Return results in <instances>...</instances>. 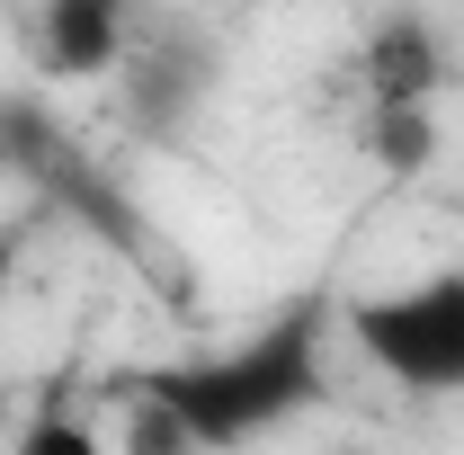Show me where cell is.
Masks as SVG:
<instances>
[{
	"label": "cell",
	"instance_id": "1",
	"mask_svg": "<svg viewBox=\"0 0 464 455\" xmlns=\"http://www.w3.org/2000/svg\"><path fill=\"white\" fill-rule=\"evenodd\" d=\"M322 331H331V304H295V313H277L259 340L215 348V357H170V366L134 375L125 393L179 411L188 438H197L206 455H232V447L286 429L295 411L322 402V384H331V375H322Z\"/></svg>",
	"mask_w": 464,
	"mask_h": 455
},
{
	"label": "cell",
	"instance_id": "2",
	"mask_svg": "<svg viewBox=\"0 0 464 455\" xmlns=\"http://www.w3.org/2000/svg\"><path fill=\"white\" fill-rule=\"evenodd\" d=\"M340 331L402 393H464V268H429L384 295H348Z\"/></svg>",
	"mask_w": 464,
	"mask_h": 455
},
{
	"label": "cell",
	"instance_id": "3",
	"mask_svg": "<svg viewBox=\"0 0 464 455\" xmlns=\"http://www.w3.org/2000/svg\"><path fill=\"white\" fill-rule=\"evenodd\" d=\"M36 63L54 81H108L116 63H125V0H45Z\"/></svg>",
	"mask_w": 464,
	"mask_h": 455
},
{
	"label": "cell",
	"instance_id": "4",
	"mask_svg": "<svg viewBox=\"0 0 464 455\" xmlns=\"http://www.w3.org/2000/svg\"><path fill=\"white\" fill-rule=\"evenodd\" d=\"M357 72H366V99H375V108H429L438 81H447V54H438V36H429L420 9H393V18L366 36Z\"/></svg>",
	"mask_w": 464,
	"mask_h": 455
},
{
	"label": "cell",
	"instance_id": "5",
	"mask_svg": "<svg viewBox=\"0 0 464 455\" xmlns=\"http://www.w3.org/2000/svg\"><path fill=\"white\" fill-rule=\"evenodd\" d=\"M366 161L393 179H420L429 161H438V125H429V108H375L366 116Z\"/></svg>",
	"mask_w": 464,
	"mask_h": 455
},
{
	"label": "cell",
	"instance_id": "6",
	"mask_svg": "<svg viewBox=\"0 0 464 455\" xmlns=\"http://www.w3.org/2000/svg\"><path fill=\"white\" fill-rule=\"evenodd\" d=\"M125 455H206V447L188 438V420H179V411L125 393Z\"/></svg>",
	"mask_w": 464,
	"mask_h": 455
},
{
	"label": "cell",
	"instance_id": "7",
	"mask_svg": "<svg viewBox=\"0 0 464 455\" xmlns=\"http://www.w3.org/2000/svg\"><path fill=\"white\" fill-rule=\"evenodd\" d=\"M18 455H116L81 411H36L27 420V438H18Z\"/></svg>",
	"mask_w": 464,
	"mask_h": 455
},
{
	"label": "cell",
	"instance_id": "8",
	"mask_svg": "<svg viewBox=\"0 0 464 455\" xmlns=\"http://www.w3.org/2000/svg\"><path fill=\"white\" fill-rule=\"evenodd\" d=\"M9 268H18V232H0V304H9Z\"/></svg>",
	"mask_w": 464,
	"mask_h": 455
}]
</instances>
